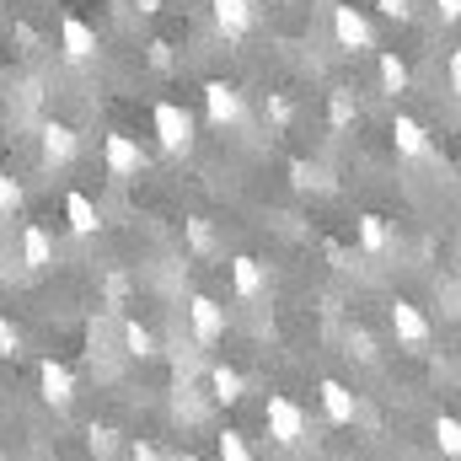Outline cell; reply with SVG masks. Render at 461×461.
Wrapping results in <instances>:
<instances>
[{
	"instance_id": "obj_26",
	"label": "cell",
	"mask_w": 461,
	"mask_h": 461,
	"mask_svg": "<svg viewBox=\"0 0 461 461\" xmlns=\"http://www.w3.org/2000/svg\"><path fill=\"white\" fill-rule=\"evenodd\" d=\"M0 354H5V359H16V354H22V333H16L5 317H0Z\"/></svg>"
},
{
	"instance_id": "obj_1",
	"label": "cell",
	"mask_w": 461,
	"mask_h": 461,
	"mask_svg": "<svg viewBox=\"0 0 461 461\" xmlns=\"http://www.w3.org/2000/svg\"><path fill=\"white\" fill-rule=\"evenodd\" d=\"M156 140H161V150L167 156H188L194 150V118L183 113L177 103H156Z\"/></svg>"
},
{
	"instance_id": "obj_3",
	"label": "cell",
	"mask_w": 461,
	"mask_h": 461,
	"mask_svg": "<svg viewBox=\"0 0 461 461\" xmlns=\"http://www.w3.org/2000/svg\"><path fill=\"white\" fill-rule=\"evenodd\" d=\"M333 38H339V49H348V54H365V49H375V38H370V22H365L354 5H333Z\"/></svg>"
},
{
	"instance_id": "obj_8",
	"label": "cell",
	"mask_w": 461,
	"mask_h": 461,
	"mask_svg": "<svg viewBox=\"0 0 461 461\" xmlns=\"http://www.w3.org/2000/svg\"><path fill=\"white\" fill-rule=\"evenodd\" d=\"M392 333L402 339V344H429V317L413 306V301H392Z\"/></svg>"
},
{
	"instance_id": "obj_32",
	"label": "cell",
	"mask_w": 461,
	"mask_h": 461,
	"mask_svg": "<svg viewBox=\"0 0 461 461\" xmlns=\"http://www.w3.org/2000/svg\"><path fill=\"white\" fill-rule=\"evenodd\" d=\"M108 295H113V301H123V295H129V279H123V274H113V279H108Z\"/></svg>"
},
{
	"instance_id": "obj_11",
	"label": "cell",
	"mask_w": 461,
	"mask_h": 461,
	"mask_svg": "<svg viewBox=\"0 0 461 461\" xmlns=\"http://www.w3.org/2000/svg\"><path fill=\"white\" fill-rule=\"evenodd\" d=\"M59 43H65V59H76V65L97 54V32H92L81 16H65V22H59Z\"/></svg>"
},
{
	"instance_id": "obj_7",
	"label": "cell",
	"mask_w": 461,
	"mask_h": 461,
	"mask_svg": "<svg viewBox=\"0 0 461 461\" xmlns=\"http://www.w3.org/2000/svg\"><path fill=\"white\" fill-rule=\"evenodd\" d=\"M204 108H210V123H221V129H230V123H241V92L230 86V81H210L204 86Z\"/></svg>"
},
{
	"instance_id": "obj_9",
	"label": "cell",
	"mask_w": 461,
	"mask_h": 461,
	"mask_svg": "<svg viewBox=\"0 0 461 461\" xmlns=\"http://www.w3.org/2000/svg\"><path fill=\"white\" fill-rule=\"evenodd\" d=\"M210 5H215V22H221L226 38H247L258 27V5L252 0H210Z\"/></svg>"
},
{
	"instance_id": "obj_21",
	"label": "cell",
	"mask_w": 461,
	"mask_h": 461,
	"mask_svg": "<svg viewBox=\"0 0 461 461\" xmlns=\"http://www.w3.org/2000/svg\"><path fill=\"white\" fill-rule=\"evenodd\" d=\"M435 440H440V451H446L451 461L461 456V424L451 419V413H446V419H435Z\"/></svg>"
},
{
	"instance_id": "obj_4",
	"label": "cell",
	"mask_w": 461,
	"mask_h": 461,
	"mask_svg": "<svg viewBox=\"0 0 461 461\" xmlns=\"http://www.w3.org/2000/svg\"><path fill=\"white\" fill-rule=\"evenodd\" d=\"M38 150H43V167H70V161H76V150H81V140H76V129H70V123H43Z\"/></svg>"
},
{
	"instance_id": "obj_25",
	"label": "cell",
	"mask_w": 461,
	"mask_h": 461,
	"mask_svg": "<svg viewBox=\"0 0 461 461\" xmlns=\"http://www.w3.org/2000/svg\"><path fill=\"white\" fill-rule=\"evenodd\" d=\"M188 241H194V252H210V247H215V230H210V221H188Z\"/></svg>"
},
{
	"instance_id": "obj_13",
	"label": "cell",
	"mask_w": 461,
	"mask_h": 461,
	"mask_svg": "<svg viewBox=\"0 0 461 461\" xmlns=\"http://www.w3.org/2000/svg\"><path fill=\"white\" fill-rule=\"evenodd\" d=\"M230 285H236V295H241V301H252V295H263L268 274H263V263H258V258H230Z\"/></svg>"
},
{
	"instance_id": "obj_14",
	"label": "cell",
	"mask_w": 461,
	"mask_h": 461,
	"mask_svg": "<svg viewBox=\"0 0 461 461\" xmlns=\"http://www.w3.org/2000/svg\"><path fill=\"white\" fill-rule=\"evenodd\" d=\"M322 408H328L333 424H354V413H359V402H354V392L344 381H322Z\"/></svg>"
},
{
	"instance_id": "obj_10",
	"label": "cell",
	"mask_w": 461,
	"mask_h": 461,
	"mask_svg": "<svg viewBox=\"0 0 461 461\" xmlns=\"http://www.w3.org/2000/svg\"><path fill=\"white\" fill-rule=\"evenodd\" d=\"M392 145H397V156L419 161V156H429V129H424L419 118L397 113V123H392Z\"/></svg>"
},
{
	"instance_id": "obj_18",
	"label": "cell",
	"mask_w": 461,
	"mask_h": 461,
	"mask_svg": "<svg viewBox=\"0 0 461 461\" xmlns=\"http://www.w3.org/2000/svg\"><path fill=\"white\" fill-rule=\"evenodd\" d=\"M359 247L365 252H386L392 247V230H386L381 215H359Z\"/></svg>"
},
{
	"instance_id": "obj_22",
	"label": "cell",
	"mask_w": 461,
	"mask_h": 461,
	"mask_svg": "<svg viewBox=\"0 0 461 461\" xmlns=\"http://www.w3.org/2000/svg\"><path fill=\"white\" fill-rule=\"evenodd\" d=\"M221 461H252V446H247L241 429H226L221 435Z\"/></svg>"
},
{
	"instance_id": "obj_16",
	"label": "cell",
	"mask_w": 461,
	"mask_h": 461,
	"mask_svg": "<svg viewBox=\"0 0 461 461\" xmlns=\"http://www.w3.org/2000/svg\"><path fill=\"white\" fill-rule=\"evenodd\" d=\"M65 221H70L76 236H97V226H103V215H97V204H92L86 194H70V199H65Z\"/></svg>"
},
{
	"instance_id": "obj_5",
	"label": "cell",
	"mask_w": 461,
	"mask_h": 461,
	"mask_svg": "<svg viewBox=\"0 0 461 461\" xmlns=\"http://www.w3.org/2000/svg\"><path fill=\"white\" fill-rule=\"evenodd\" d=\"M38 386H43V402H49V408H70V402H76V375H70L59 359H43V365H38Z\"/></svg>"
},
{
	"instance_id": "obj_24",
	"label": "cell",
	"mask_w": 461,
	"mask_h": 461,
	"mask_svg": "<svg viewBox=\"0 0 461 461\" xmlns=\"http://www.w3.org/2000/svg\"><path fill=\"white\" fill-rule=\"evenodd\" d=\"M16 204H22V183H16L11 172H0V215H5V210H16Z\"/></svg>"
},
{
	"instance_id": "obj_31",
	"label": "cell",
	"mask_w": 461,
	"mask_h": 461,
	"mask_svg": "<svg viewBox=\"0 0 461 461\" xmlns=\"http://www.w3.org/2000/svg\"><path fill=\"white\" fill-rule=\"evenodd\" d=\"M129 461H161V451H156L150 440H134V446H129Z\"/></svg>"
},
{
	"instance_id": "obj_35",
	"label": "cell",
	"mask_w": 461,
	"mask_h": 461,
	"mask_svg": "<svg viewBox=\"0 0 461 461\" xmlns=\"http://www.w3.org/2000/svg\"><path fill=\"white\" fill-rule=\"evenodd\" d=\"M177 461H199V456H177Z\"/></svg>"
},
{
	"instance_id": "obj_20",
	"label": "cell",
	"mask_w": 461,
	"mask_h": 461,
	"mask_svg": "<svg viewBox=\"0 0 461 461\" xmlns=\"http://www.w3.org/2000/svg\"><path fill=\"white\" fill-rule=\"evenodd\" d=\"M381 86L397 97V92H408V65L397 59V54H381Z\"/></svg>"
},
{
	"instance_id": "obj_12",
	"label": "cell",
	"mask_w": 461,
	"mask_h": 461,
	"mask_svg": "<svg viewBox=\"0 0 461 461\" xmlns=\"http://www.w3.org/2000/svg\"><path fill=\"white\" fill-rule=\"evenodd\" d=\"M194 339L199 344H215L221 333H226V312H221V301H210V295H194Z\"/></svg>"
},
{
	"instance_id": "obj_27",
	"label": "cell",
	"mask_w": 461,
	"mask_h": 461,
	"mask_svg": "<svg viewBox=\"0 0 461 461\" xmlns=\"http://www.w3.org/2000/svg\"><path fill=\"white\" fill-rule=\"evenodd\" d=\"M348 354H359V359H375V339H370L365 328H354V333H348Z\"/></svg>"
},
{
	"instance_id": "obj_33",
	"label": "cell",
	"mask_w": 461,
	"mask_h": 461,
	"mask_svg": "<svg viewBox=\"0 0 461 461\" xmlns=\"http://www.w3.org/2000/svg\"><path fill=\"white\" fill-rule=\"evenodd\" d=\"M435 5H440V16H446V22H456V16H461V0H435Z\"/></svg>"
},
{
	"instance_id": "obj_23",
	"label": "cell",
	"mask_w": 461,
	"mask_h": 461,
	"mask_svg": "<svg viewBox=\"0 0 461 461\" xmlns=\"http://www.w3.org/2000/svg\"><path fill=\"white\" fill-rule=\"evenodd\" d=\"M328 118H333V129L354 123V103H348V92H333V103H328Z\"/></svg>"
},
{
	"instance_id": "obj_2",
	"label": "cell",
	"mask_w": 461,
	"mask_h": 461,
	"mask_svg": "<svg viewBox=\"0 0 461 461\" xmlns=\"http://www.w3.org/2000/svg\"><path fill=\"white\" fill-rule=\"evenodd\" d=\"M263 424H268V435H274L279 446H295V440H306V413H301V402H290V397H268V408H263Z\"/></svg>"
},
{
	"instance_id": "obj_28",
	"label": "cell",
	"mask_w": 461,
	"mask_h": 461,
	"mask_svg": "<svg viewBox=\"0 0 461 461\" xmlns=\"http://www.w3.org/2000/svg\"><path fill=\"white\" fill-rule=\"evenodd\" d=\"M86 435H92V451H97V456H108V451H113V429H108V424H92Z\"/></svg>"
},
{
	"instance_id": "obj_17",
	"label": "cell",
	"mask_w": 461,
	"mask_h": 461,
	"mask_svg": "<svg viewBox=\"0 0 461 461\" xmlns=\"http://www.w3.org/2000/svg\"><path fill=\"white\" fill-rule=\"evenodd\" d=\"M210 392H215V402H241V370H230V365H210Z\"/></svg>"
},
{
	"instance_id": "obj_15",
	"label": "cell",
	"mask_w": 461,
	"mask_h": 461,
	"mask_svg": "<svg viewBox=\"0 0 461 461\" xmlns=\"http://www.w3.org/2000/svg\"><path fill=\"white\" fill-rule=\"evenodd\" d=\"M22 263H27V268H49V263H54V236L43 226L22 230Z\"/></svg>"
},
{
	"instance_id": "obj_19",
	"label": "cell",
	"mask_w": 461,
	"mask_h": 461,
	"mask_svg": "<svg viewBox=\"0 0 461 461\" xmlns=\"http://www.w3.org/2000/svg\"><path fill=\"white\" fill-rule=\"evenodd\" d=\"M123 348H129L134 359H150V354H156V333L140 328V322H123Z\"/></svg>"
},
{
	"instance_id": "obj_6",
	"label": "cell",
	"mask_w": 461,
	"mask_h": 461,
	"mask_svg": "<svg viewBox=\"0 0 461 461\" xmlns=\"http://www.w3.org/2000/svg\"><path fill=\"white\" fill-rule=\"evenodd\" d=\"M103 161H108V172H113V177H140L145 150H140L129 134H108V140H103Z\"/></svg>"
},
{
	"instance_id": "obj_29",
	"label": "cell",
	"mask_w": 461,
	"mask_h": 461,
	"mask_svg": "<svg viewBox=\"0 0 461 461\" xmlns=\"http://www.w3.org/2000/svg\"><path fill=\"white\" fill-rule=\"evenodd\" d=\"M375 5H381L392 22H408V16H413V0H375Z\"/></svg>"
},
{
	"instance_id": "obj_36",
	"label": "cell",
	"mask_w": 461,
	"mask_h": 461,
	"mask_svg": "<svg viewBox=\"0 0 461 461\" xmlns=\"http://www.w3.org/2000/svg\"><path fill=\"white\" fill-rule=\"evenodd\" d=\"M268 5H279V0H268Z\"/></svg>"
},
{
	"instance_id": "obj_34",
	"label": "cell",
	"mask_w": 461,
	"mask_h": 461,
	"mask_svg": "<svg viewBox=\"0 0 461 461\" xmlns=\"http://www.w3.org/2000/svg\"><path fill=\"white\" fill-rule=\"evenodd\" d=\"M134 5H140L145 16H150V11H161V0H134Z\"/></svg>"
},
{
	"instance_id": "obj_30",
	"label": "cell",
	"mask_w": 461,
	"mask_h": 461,
	"mask_svg": "<svg viewBox=\"0 0 461 461\" xmlns=\"http://www.w3.org/2000/svg\"><path fill=\"white\" fill-rule=\"evenodd\" d=\"M290 113H295L290 97H268V118H274V123H290Z\"/></svg>"
}]
</instances>
